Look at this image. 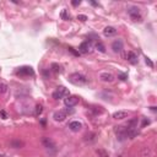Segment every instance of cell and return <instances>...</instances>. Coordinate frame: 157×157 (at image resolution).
<instances>
[{"label":"cell","instance_id":"1","mask_svg":"<svg viewBox=\"0 0 157 157\" xmlns=\"http://www.w3.org/2000/svg\"><path fill=\"white\" fill-rule=\"evenodd\" d=\"M69 81L74 85H84L87 82V79L82 74H79V72H75V74H71L70 77H69Z\"/></svg>","mask_w":157,"mask_h":157},{"label":"cell","instance_id":"2","mask_svg":"<svg viewBox=\"0 0 157 157\" xmlns=\"http://www.w3.org/2000/svg\"><path fill=\"white\" fill-rule=\"evenodd\" d=\"M65 96L66 97L69 96V90H67L66 87H64V86H59L57 88V91L53 92V98H55V99H60V98H63Z\"/></svg>","mask_w":157,"mask_h":157},{"label":"cell","instance_id":"3","mask_svg":"<svg viewBox=\"0 0 157 157\" xmlns=\"http://www.w3.org/2000/svg\"><path fill=\"white\" fill-rule=\"evenodd\" d=\"M92 50V43L86 40V42H82L79 47V53H82V54H87V53H91Z\"/></svg>","mask_w":157,"mask_h":157},{"label":"cell","instance_id":"4","mask_svg":"<svg viewBox=\"0 0 157 157\" xmlns=\"http://www.w3.org/2000/svg\"><path fill=\"white\" fill-rule=\"evenodd\" d=\"M64 103H65V106L66 107H69V108H71V107H74V106H76L77 103H79V97L77 96H67L65 99H64Z\"/></svg>","mask_w":157,"mask_h":157},{"label":"cell","instance_id":"5","mask_svg":"<svg viewBox=\"0 0 157 157\" xmlns=\"http://www.w3.org/2000/svg\"><path fill=\"white\" fill-rule=\"evenodd\" d=\"M129 15H130V17L134 20V21H141V15H140V11L138 8H135V6H133V8H130L128 10Z\"/></svg>","mask_w":157,"mask_h":157},{"label":"cell","instance_id":"6","mask_svg":"<svg viewBox=\"0 0 157 157\" xmlns=\"http://www.w3.org/2000/svg\"><path fill=\"white\" fill-rule=\"evenodd\" d=\"M67 113H69V111H58V112L54 113L53 118L55 121H63L67 117Z\"/></svg>","mask_w":157,"mask_h":157},{"label":"cell","instance_id":"7","mask_svg":"<svg viewBox=\"0 0 157 157\" xmlns=\"http://www.w3.org/2000/svg\"><path fill=\"white\" fill-rule=\"evenodd\" d=\"M112 49H113L114 53H121L123 52V42L120 39L114 40V42L112 43Z\"/></svg>","mask_w":157,"mask_h":157},{"label":"cell","instance_id":"8","mask_svg":"<svg viewBox=\"0 0 157 157\" xmlns=\"http://www.w3.org/2000/svg\"><path fill=\"white\" fill-rule=\"evenodd\" d=\"M42 144L45 148H48V150H54L55 148V144H54V141L49 138H43L42 139Z\"/></svg>","mask_w":157,"mask_h":157},{"label":"cell","instance_id":"9","mask_svg":"<svg viewBox=\"0 0 157 157\" xmlns=\"http://www.w3.org/2000/svg\"><path fill=\"white\" fill-rule=\"evenodd\" d=\"M128 115H129V112H126V111H118V112L113 113V118L115 120H121V119H125Z\"/></svg>","mask_w":157,"mask_h":157},{"label":"cell","instance_id":"10","mask_svg":"<svg viewBox=\"0 0 157 157\" xmlns=\"http://www.w3.org/2000/svg\"><path fill=\"white\" fill-rule=\"evenodd\" d=\"M81 128H82V124L77 120H74L69 124V129L71 131H79V130H81Z\"/></svg>","mask_w":157,"mask_h":157},{"label":"cell","instance_id":"11","mask_svg":"<svg viewBox=\"0 0 157 157\" xmlns=\"http://www.w3.org/2000/svg\"><path fill=\"white\" fill-rule=\"evenodd\" d=\"M125 58H126L128 61H130L131 64H136V63H138V55H136L134 52H128L125 54Z\"/></svg>","mask_w":157,"mask_h":157},{"label":"cell","instance_id":"12","mask_svg":"<svg viewBox=\"0 0 157 157\" xmlns=\"http://www.w3.org/2000/svg\"><path fill=\"white\" fill-rule=\"evenodd\" d=\"M101 80L104 81V82H112L114 80V75L111 72H102L101 74Z\"/></svg>","mask_w":157,"mask_h":157},{"label":"cell","instance_id":"13","mask_svg":"<svg viewBox=\"0 0 157 157\" xmlns=\"http://www.w3.org/2000/svg\"><path fill=\"white\" fill-rule=\"evenodd\" d=\"M103 33H104L106 37H112V36H114L115 33H117V30H115L114 27H112V26H108L103 30Z\"/></svg>","mask_w":157,"mask_h":157},{"label":"cell","instance_id":"14","mask_svg":"<svg viewBox=\"0 0 157 157\" xmlns=\"http://www.w3.org/2000/svg\"><path fill=\"white\" fill-rule=\"evenodd\" d=\"M23 145H25L23 141H21L20 139H13L10 141V146L13 148H21V147H23Z\"/></svg>","mask_w":157,"mask_h":157},{"label":"cell","instance_id":"15","mask_svg":"<svg viewBox=\"0 0 157 157\" xmlns=\"http://www.w3.org/2000/svg\"><path fill=\"white\" fill-rule=\"evenodd\" d=\"M17 74L18 75H33V70L30 66H23L17 71Z\"/></svg>","mask_w":157,"mask_h":157},{"label":"cell","instance_id":"16","mask_svg":"<svg viewBox=\"0 0 157 157\" xmlns=\"http://www.w3.org/2000/svg\"><path fill=\"white\" fill-rule=\"evenodd\" d=\"M94 47H96V49H97L98 52H101V53H106V45H104L103 43H102V42H99V40H98V42H97L96 44H94Z\"/></svg>","mask_w":157,"mask_h":157},{"label":"cell","instance_id":"17","mask_svg":"<svg viewBox=\"0 0 157 157\" xmlns=\"http://www.w3.org/2000/svg\"><path fill=\"white\" fill-rule=\"evenodd\" d=\"M97 153H98L99 157H109L108 152L106 151V150H103V148H98L97 150Z\"/></svg>","mask_w":157,"mask_h":157},{"label":"cell","instance_id":"18","mask_svg":"<svg viewBox=\"0 0 157 157\" xmlns=\"http://www.w3.org/2000/svg\"><path fill=\"white\" fill-rule=\"evenodd\" d=\"M52 69L55 71V72H61V66L58 65L57 63H53V64H52Z\"/></svg>","mask_w":157,"mask_h":157},{"label":"cell","instance_id":"19","mask_svg":"<svg viewBox=\"0 0 157 157\" xmlns=\"http://www.w3.org/2000/svg\"><path fill=\"white\" fill-rule=\"evenodd\" d=\"M8 91V85L4 82H0V93H5Z\"/></svg>","mask_w":157,"mask_h":157},{"label":"cell","instance_id":"20","mask_svg":"<svg viewBox=\"0 0 157 157\" xmlns=\"http://www.w3.org/2000/svg\"><path fill=\"white\" fill-rule=\"evenodd\" d=\"M42 112H43V107L40 106V104H37V106H36V114H37V115H39Z\"/></svg>","mask_w":157,"mask_h":157},{"label":"cell","instance_id":"21","mask_svg":"<svg viewBox=\"0 0 157 157\" xmlns=\"http://www.w3.org/2000/svg\"><path fill=\"white\" fill-rule=\"evenodd\" d=\"M77 20H80L81 22H85L86 20H87V16H86V15H79V16H77Z\"/></svg>","mask_w":157,"mask_h":157},{"label":"cell","instance_id":"22","mask_svg":"<svg viewBox=\"0 0 157 157\" xmlns=\"http://www.w3.org/2000/svg\"><path fill=\"white\" fill-rule=\"evenodd\" d=\"M61 16H63V18H65V20H70V15H67L65 10L61 12Z\"/></svg>","mask_w":157,"mask_h":157},{"label":"cell","instance_id":"23","mask_svg":"<svg viewBox=\"0 0 157 157\" xmlns=\"http://www.w3.org/2000/svg\"><path fill=\"white\" fill-rule=\"evenodd\" d=\"M146 64L148 65V66H151V67H153V63L151 60H150V58H146Z\"/></svg>","mask_w":157,"mask_h":157},{"label":"cell","instance_id":"24","mask_svg":"<svg viewBox=\"0 0 157 157\" xmlns=\"http://www.w3.org/2000/svg\"><path fill=\"white\" fill-rule=\"evenodd\" d=\"M119 77H120V80H125V79H126V75H125V74H120Z\"/></svg>","mask_w":157,"mask_h":157},{"label":"cell","instance_id":"25","mask_svg":"<svg viewBox=\"0 0 157 157\" xmlns=\"http://www.w3.org/2000/svg\"><path fill=\"white\" fill-rule=\"evenodd\" d=\"M69 50H70V52H72V53L75 54V55H79V52H75V50H74V48H71V47L69 48Z\"/></svg>","mask_w":157,"mask_h":157},{"label":"cell","instance_id":"26","mask_svg":"<svg viewBox=\"0 0 157 157\" xmlns=\"http://www.w3.org/2000/svg\"><path fill=\"white\" fill-rule=\"evenodd\" d=\"M148 123H150V120H146V119H145V120H144V123H142V126H145L146 124H148Z\"/></svg>","mask_w":157,"mask_h":157},{"label":"cell","instance_id":"27","mask_svg":"<svg viewBox=\"0 0 157 157\" xmlns=\"http://www.w3.org/2000/svg\"><path fill=\"white\" fill-rule=\"evenodd\" d=\"M72 5L74 6H77V5H80V1H72Z\"/></svg>","mask_w":157,"mask_h":157}]
</instances>
